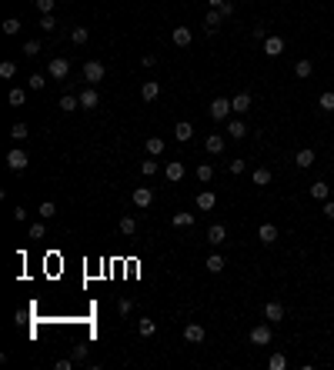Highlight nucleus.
<instances>
[{
    "instance_id": "f257e3e1",
    "label": "nucleus",
    "mask_w": 334,
    "mask_h": 370,
    "mask_svg": "<svg viewBox=\"0 0 334 370\" xmlns=\"http://www.w3.org/2000/svg\"><path fill=\"white\" fill-rule=\"evenodd\" d=\"M47 74H50V80H64L67 74H71V60H67V57H54V60L47 63Z\"/></svg>"
},
{
    "instance_id": "f03ea898",
    "label": "nucleus",
    "mask_w": 334,
    "mask_h": 370,
    "mask_svg": "<svg viewBox=\"0 0 334 370\" xmlns=\"http://www.w3.org/2000/svg\"><path fill=\"white\" fill-rule=\"evenodd\" d=\"M207 110H211V117H214V120H228L234 107H231V100H228V97H214Z\"/></svg>"
},
{
    "instance_id": "7ed1b4c3",
    "label": "nucleus",
    "mask_w": 334,
    "mask_h": 370,
    "mask_svg": "<svg viewBox=\"0 0 334 370\" xmlns=\"http://www.w3.org/2000/svg\"><path fill=\"white\" fill-rule=\"evenodd\" d=\"M104 74H107V70H104V63H100V60H87L84 63V80H87V84H100V80H104Z\"/></svg>"
},
{
    "instance_id": "20e7f679",
    "label": "nucleus",
    "mask_w": 334,
    "mask_h": 370,
    "mask_svg": "<svg viewBox=\"0 0 334 370\" xmlns=\"http://www.w3.org/2000/svg\"><path fill=\"white\" fill-rule=\"evenodd\" d=\"M271 340H274V330H271L268 323H257V327L251 330V343H254V347H268Z\"/></svg>"
},
{
    "instance_id": "39448f33",
    "label": "nucleus",
    "mask_w": 334,
    "mask_h": 370,
    "mask_svg": "<svg viewBox=\"0 0 334 370\" xmlns=\"http://www.w3.org/2000/svg\"><path fill=\"white\" fill-rule=\"evenodd\" d=\"M27 164H30V157L24 154L20 147H14V150L7 154V167L14 170V174H20V170H27Z\"/></svg>"
},
{
    "instance_id": "423d86ee",
    "label": "nucleus",
    "mask_w": 334,
    "mask_h": 370,
    "mask_svg": "<svg viewBox=\"0 0 334 370\" xmlns=\"http://www.w3.org/2000/svg\"><path fill=\"white\" fill-rule=\"evenodd\" d=\"M150 203H154V190H150V187H137L134 190V207H150Z\"/></svg>"
},
{
    "instance_id": "0eeeda50",
    "label": "nucleus",
    "mask_w": 334,
    "mask_h": 370,
    "mask_svg": "<svg viewBox=\"0 0 334 370\" xmlns=\"http://www.w3.org/2000/svg\"><path fill=\"white\" fill-rule=\"evenodd\" d=\"M264 54L268 57H281L284 54V37H268V40H264Z\"/></svg>"
},
{
    "instance_id": "6e6552de",
    "label": "nucleus",
    "mask_w": 334,
    "mask_h": 370,
    "mask_svg": "<svg viewBox=\"0 0 334 370\" xmlns=\"http://www.w3.org/2000/svg\"><path fill=\"white\" fill-rule=\"evenodd\" d=\"M217 207V194L214 190H201L197 194V210H214Z\"/></svg>"
},
{
    "instance_id": "1a4fd4ad",
    "label": "nucleus",
    "mask_w": 334,
    "mask_h": 370,
    "mask_svg": "<svg viewBox=\"0 0 334 370\" xmlns=\"http://www.w3.org/2000/svg\"><path fill=\"white\" fill-rule=\"evenodd\" d=\"M264 317H268L271 323H277V320H284V304H277V300H271L268 307H264Z\"/></svg>"
},
{
    "instance_id": "9d476101",
    "label": "nucleus",
    "mask_w": 334,
    "mask_h": 370,
    "mask_svg": "<svg viewBox=\"0 0 334 370\" xmlns=\"http://www.w3.org/2000/svg\"><path fill=\"white\" fill-rule=\"evenodd\" d=\"M164 174H167V180H171V183L184 180V164H181V160H171L167 167H164Z\"/></svg>"
},
{
    "instance_id": "9b49d317",
    "label": "nucleus",
    "mask_w": 334,
    "mask_h": 370,
    "mask_svg": "<svg viewBox=\"0 0 334 370\" xmlns=\"http://www.w3.org/2000/svg\"><path fill=\"white\" fill-rule=\"evenodd\" d=\"M294 164H298L301 170H307V167L314 164V150H311V147H301L298 154H294Z\"/></svg>"
},
{
    "instance_id": "f8f14e48",
    "label": "nucleus",
    "mask_w": 334,
    "mask_h": 370,
    "mask_svg": "<svg viewBox=\"0 0 334 370\" xmlns=\"http://www.w3.org/2000/svg\"><path fill=\"white\" fill-rule=\"evenodd\" d=\"M97 104H100V94L94 90V87H87V90L80 94V107H84V110H94Z\"/></svg>"
},
{
    "instance_id": "ddd939ff",
    "label": "nucleus",
    "mask_w": 334,
    "mask_h": 370,
    "mask_svg": "<svg viewBox=\"0 0 334 370\" xmlns=\"http://www.w3.org/2000/svg\"><path fill=\"white\" fill-rule=\"evenodd\" d=\"M220 20H224V14L211 7V10H207V17H204V30H207V34H214V30L220 27Z\"/></svg>"
},
{
    "instance_id": "4468645a",
    "label": "nucleus",
    "mask_w": 334,
    "mask_h": 370,
    "mask_svg": "<svg viewBox=\"0 0 334 370\" xmlns=\"http://www.w3.org/2000/svg\"><path fill=\"white\" fill-rule=\"evenodd\" d=\"M171 40L177 43V47H191V40H194V34L187 27H174V34H171Z\"/></svg>"
},
{
    "instance_id": "2eb2a0df",
    "label": "nucleus",
    "mask_w": 334,
    "mask_h": 370,
    "mask_svg": "<svg viewBox=\"0 0 334 370\" xmlns=\"http://www.w3.org/2000/svg\"><path fill=\"white\" fill-rule=\"evenodd\" d=\"M257 240H261V244H274L277 240V227L274 224H261L257 227Z\"/></svg>"
},
{
    "instance_id": "dca6fc26",
    "label": "nucleus",
    "mask_w": 334,
    "mask_h": 370,
    "mask_svg": "<svg viewBox=\"0 0 334 370\" xmlns=\"http://www.w3.org/2000/svg\"><path fill=\"white\" fill-rule=\"evenodd\" d=\"M204 150H207V154H220V150H224V137H220V133H207Z\"/></svg>"
},
{
    "instance_id": "f3484780",
    "label": "nucleus",
    "mask_w": 334,
    "mask_h": 370,
    "mask_svg": "<svg viewBox=\"0 0 334 370\" xmlns=\"http://www.w3.org/2000/svg\"><path fill=\"white\" fill-rule=\"evenodd\" d=\"M224 240H228V230H224V224L207 227V244H224Z\"/></svg>"
},
{
    "instance_id": "a211bd4d",
    "label": "nucleus",
    "mask_w": 334,
    "mask_h": 370,
    "mask_svg": "<svg viewBox=\"0 0 334 370\" xmlns=\"http://www.w3.org/2000/svg\"><path fill=\"white\" fill-rule=\"evenodd\" d=\"M174 137H177L181 144H187V140L194 137V127H191V120H181V124L174 127Z\"/></svg>"
},
{
    "instance_id": "6ab92c4d",
    "label": "nucleus",
    "mask_w": 334,
    "mask_h": 370,
    "mask_svg": "<svg viewBox=\"0 0 334 370\" xmlns=\"http://www.w3.org/2000/svg\"><path fill=\"white\" fill-rule=\"evenodd\" d=\"M184 340L201 343V340H204V327H201V323H187V327H184Z\"/></svg>"
},
{
    "instance_id": "aec40b11",
    "label": "nucleus",
    "mask_w": 334,
    "mask_h": 370,
    "mask_svg": "<svg viewBox=\"0 0 334 370\" xmlns=\"http://www.w3.org/2000/svg\"><path fill=\"white\" fill-rule=\"evenodd\" d=\"M141 97L147 100V104H150V100H157V97H161V84H157V80H147V84L141 87Z\"/></svg>"
},
{
    "instance_id": "412c9836",
    "label": "nucleus",
    "mask_w": 334,
    "mask_h": 370,
    "mask_svg": "<svg viewBox=\"0 0 334 370\" xmlns=\"http://www.w3.org/2000/svg\"><path fill=\"white\" fill-rule=\"evenodd\" d=\"M7 100H10V107H24L27 104V90H24V87H14V90L7 94Z\"/></svg>"
},
{
    "instance_id": "4be33fe9",
    "label": "nucleus",
    "mask_w": 334,
    "mask_h": 370,
    "mask_svg": "<svg viewBox=\"0 0 334 370\" xmlns=\"http://www.w3.org/2000/svg\"><path fill=\"white\" fill-rule=\"evenodd\" d=\"M251 180H254V187H268V183H271V170L268 167H257L254 174H251Z\"/></svg>"
},
{
    "instance_id": "5701e85b",
    "label": "nucleus",
    "mask_w": 334,
    "mask_h": 370,
    "mask_svg": "<svg viewBox=\"0 0 334 370\" xmlns=\"http://www.w3.org/2000/svg\"><path fill=\"white\" fill-rule=\"evenodd\" d=\"M137 334H141V337H154L157 334V323L150 320V317H144V320H137Z\"/></svg>"
},
{
    "instance_id": "b1692460",
    "label": "nucleus",
    "mask_w": 334,
    "mask_h": 370,
    "mask_svg": "<svg viewBox=\"0 0 334 370\" xmlns=\"http://www.w3.org/2000/svg\"><path fill=\"white\" fill-rule=\"evenodd\" d=\"M231 107H234V113H244V110H251V94H237V97L231 100Z\"/></svg>"
},
{
    "instance_id": "393cba45",
    "label": "nucleus",
    "mask_w": 334,
    "mask_h": 370,
    "mask_svg": "<svg viewBox=\"0 0 334 370\" xmlns=\"http://www.w3.org/2000/svg\"><path fill=\"white\" fill-rule=\"evenodd\" d=\"M294 74H298L301 80H307V77L314 74V63H311V60H298V63H294Z\"/></svg>"
},
{
    "instance_id": "a878e982",
    "label": "nucleus",
    "mask_w": 334,
    "mask_h": 370,
    "mask_svg": "<svg viewBox=\"0 0 334 370\" xmlns=\"http://www.w3.org/2000/svg\"><path fill=\"white\" fill-rule=\"evenodd\" d=\"M327 194H331V187H327L324 180L311 183V197H314V200H327Z\"/></svg>"
},
{
    "instance_id": "bb28decb",
    "label": "nucleus",
    "mask_w": 334,
    "mask_h": 370,
    "mask_svg": "<svg viewBox=\"0 0 334 370\" xmlns=\"http://www.w3.org/2000/svg\"><path fill=\"white\" fill-rule=\"evenodd\" d=\"M144 147H147L150 157H161V154H164V140H161V137H147V144H144Z\"/></svg>"
},
{
    "instance_id": "cd10ccee",
    "label": "nucleus",
    "mask_w": 334,
    "mask_h": 370,
    "mask_svg": "<svg viewBox=\"0 0 334 370\" xmlns=\"http://www.w3.org/2000/svg\"><path fill=\"white\" fill-rule=\"evenodd\" d=\"M228 133H231L234 140H241V137H248V127H244L241 120H231V124H228Z\"/></svg>"
},
{
    "instance_id": "c85d7f7f",
    "label": "nucleus",
    "mask_w": 334,
    "mask_h": 370,
    "mask_svg": "<svg viewBox=\"0 0 334 370\" xmlns=\"http://www.w3.org/2000/svg\"><path fill=\"white\" fill-rule=\"evenodd\" d=\"M77 107H80V97H74V94H64V97H60V110L71 113V110H77Z\"/></svg>"
},
{
    "instance_id": "c756f323",
    "label": "nucleus",
    "mask_w": 334,
    "mask_h": 370,
    "mask_svg": "<svg viewBox=\"0 0 334 370\" xmlns=\"http://www.w3.org/2000/svg\"><path fill=\"white\" fill-rule=\"evenodd\" d=\"M71 40L77 43V47H84V43L91 40V34H87V27H74V30H71Z\"/></svg>"
},
{
    "instance_id": "7c9ffc66",
    "label": "nucleus",
    "mask_w": 334,
    "mask_h": 370,
    "mask_svg": "<svg viewBox=\"0 0 334 370\" xmlns=\"http://www.w3.org/2000/svg\"><path fill=\"white\" fill-rule=\"evenodd\" d=\"M318 107H321V110H324V113H331V110H334V90L321 94V97H318Z\"/></svg>"
},
{
    "instance_id": "2f4dec72",
    "label": "nucleus",
    "mask_w": 334,
    "mask_h": 370,
    "mask_svg": "<svg viewBox=\"0 0 334 370\" xmlns=\"http://www.w3.org/2000/svg\"><path fill=\"white\" fill-rule=\"evenodd\" d=\"M37 214H40V217H43V220H50V217L57 214V203H54V200H43V203H40V207H37Z\"/></svg>"
},
{
    "instance_id": "473e14b6",
    "label": "nucleus",
    "mask_w": 334,
    "mask_h": 370,
    "mask_svg": "<svg viewBox=\"0 0 334 370\" xmlns=\"http://www.w3.org/2000/svg\"><path fill=\"white\" fill-rule=\"evenodd\" d=\"M121 234H124V237L137 234V220H134V217H121Z\"/></svg>"
},
{
    "instance_id": "72a5a7b5",
    "label": "nucleus",
    "mask_w": 334,
    "mask_h": 370,
    "mask_svg": "<svg viewBox=\"0 0 334 370\" xmlns=\"http://www.w3.org/2000/svg\"><path fill=\"white\" fill-rule=\"evenodd\" d=\"M10 137L17 140V144H20V140H27L30 137V130H27V124H14L10 127Z\"/></svg>"
},
{
    "instance_id": "f704fd0d",
    "label": "nucleus",
    "mask_w": 334,
    "mask_h": 370,
    "mask_svg": "<svg viewBox=\"0 0 334 370\" xmlns=\"http://www.w3.org/2000/svg\"><path fill=\"white\" fill-rule=\"evenodd\" d=\"M171 224L174 227H194V214H174Z\"/></svg>"
},
{
    "instance_id": "c9c22d12",
    "label": "nucleus",
    "mask_w": 334,
    "mask_h": 370,
    "mask_svg": "<svg viewBox=\"0 0 334 370\" xmlns=\"http://www.w3.org/2000/svg\"><path fill=\"white\" fill-rule=\"evenodd\" d=\"M4 34H7V37H17V34H20V20H17V17L4 20Z\"/></svg>"
},
{
    "instance_id": "e433bc0d",
    "label": "nucleus",
    "mask_w": 334,
    "mask_h": 370,
    "mask_svg": "<svg viewBox=\"0 0 334 370\" xmlns=\"http://www.w3.org/2000/svg\"><path fill=\"white\" fill-rule=\"evenodd\" d=\"M220 270H224V257H217V253L207 257V273H220Z\"/></svg>"
},
{
    "instance_id": "4c0bfd02",
    "label": "nucleus",
    "mask_w": 334,
    "mask_h": 370,
    "mask_svg": "<svg viewBox=\"0 0 334 370\" xmlns=\"http://www.w3.org/2000/svg\"><path fill=\"white\" fill-rule=\"evenodd\" d=\"M268 367H271V370H284V367H287V357H284V354H271Z\"/></svg>"
},
{
    "instance_id": "58836bf2",
    "label": "nucleus",
    "mask_w": 334,
    "mask_h": 370,
    "mask_svg": "<svg viewBox=\"0 0 334 370\" xmlns=\"http://www.w3.org/2000/svg\"><path fill=\"white\" fill-rule=\"evenodd\" d=\"M211 177H214V167H211V164H201V167H197V180L201 183H211Z\"/></svg>"
},
{
    "instance_id": "ea45409f",
    "label": "nucleus",
    "mask_w": 334,
    "mask_h": 370,
    "mask_svg": "<svg viewBox=\"0 0 334 370\" xmlns=\"http://www.w3.org/2000/svg\"><path fill=\"white\" fill-rule=\"evenodd\" d=\"M27 87L30 90H43V87H47V77H43V74H34V77L27 80Z\"/></svg>"
},
{
    "instance_id": "a19ab883",
    "label": "nucleus",
    "mask_w": 334,
    "mask_h": 370,
    "mask_svg": "<svg viewBox=\"0 0 334 370\" xmlns=\"http://www.w3.org/2000/svg\"><path fill=\"white\" fill-rule=\"evenodd\" d=\"M43 234H47V220H43V224H34V227H30V240H43Z\"/></svg>"
},
{
    "instance_id": "79ce46f5",
    "label": "nucleus",
    "mask_w": 334,
    "mask_h": 370,
    "mask_svg": "<svg viewBox=\"0 0 334 370\" xmlns=\"http://www.w3.org/2000/svg\"><path fill=\"white\" fill-rule=\"evenodd\" d=\"M37 54H40V43H37V40H27V43H24V57H37Z\"/></svg>"
},
{
    "instance_id": "37998d69",
    "label": "nucleus",
    "mask_w": 334,
    "mask_h": 370,
    "mask_svg": "<svg viewBox=\"0 0 334 370\" xmlns=\"http://www.w3.org/2000/svg\"><path fill=\"white\" fill-rule=\"evenodd\" d=\"M40 27L47 30V34H50L54 27H57V20H54V14H40Z\"/></svg>"
},
{
    "instance_id": "c03bdc74",
    "label": "nucleus",
    "mask_w": 334,
    "mask_h": 370,
    "mask_svg": "<svg viewBox=\"0 0 334 370\" xmlns=\"http://www.w3.org/2000/svg\"><path fill=\"white\" fill-rule=\"evenodd\" d=\"M14 63H10V60H4V63H0V77H4V80H10V77H14Z\"/></svg>"
},
{
    "instance_id": "a18cd8bd",
    "label": "nucleus",
    "mask_w": 334,
    "mask_h": 370,
    "mask_svg": "<svg viewBox=\"0 0 334 370\" xmlns=\"http://www.w3.org/2000/svg\"><path fill=\"white\" fill-rule=\"evenodd\" d=\"M141 174H144V177H154V174H157V160H144V164H141Z\"/></svg>"
},
{
    "instance_id": "49530a36",
    "label": "nucleus",
    "mask_w": 334,
    "mask_h": 370,
    "mask_svg": "<svg viewBox=\"0 0 334 370\" xmlns=\"http://www.w3.org/2000/svg\"><path fill=\"white\" fill-rule=\"evenodd\" d=\"M117 310H121V314H130V310H134V300H130V297H121V300H117Z\"/></svg>"
},
{
    "instance_id": "de8ad7c7",
    "label": "nucleus",
    "mask_w": 334,
    "mask_h": 370,
    "mask_svg": "<svg viewBox=\"0 0 334 370\" xmlns=\"http://www.w3.org/2000/svg\"><path fill=\"white\" fill-rule=\"evenodd\" d=\"M37 4V10H40V14H50V10H54V4H57V0H34Z\"/></svg>"
},
{
    "instance_id": "09e8293b",
    "label": "nucleus",
    "mask_w": 334,
    "mask_h": 370,
    "mask_svg": "<svg viewBox=\"0 0 334 370\" xmlns=\"http://www.w3.org/2000/svg\"><path fill=\"white\" fill-rule=\"evenodd\" d=\"M228 170H231V174H244V170H248V164H244V160H231Z\"/></svg>"
},
{
    "instance_id": "8fccbe9b",
    "label": "nucleus",
    "mask_w": 334,
    "mask_h": 370,
    "mask_svg": "<svg viewBox=\"0 0 334 370\" xmlns=\"http://www.w3.org/2000/svg\"><path fill=\"white\" fill-rule=\"evenodd\" d=\"M251 34H254V40H268V30H264V27H261V24H257V27H254V30H251Z\"/></svg>"
},
{
    "instance_id": "3c124183",
    "label": "nucleus",
    "mask_w": 334,
    "mask_h": 370,
    "mask_svg": "<svg viewBox=\"0 0 334 370\" xmlns=\"http://www.w3.org/2000/svg\"><path fill=\"white\" fill-rule=\"evenodd\" d=\"M84 357H87V347H84V343H77V347H74V360H84Z\"/></svg>"
},
{
    "instance_id": "603ef678",
    "label": "nucleus",
    "mask_w": 334,
    "mask_h": 370,
    "mask_svg": "<svg viewBox=\"0 0 334 370\" xmlns=\"http://www.w3.org/2000/svg\"><path fill=\"white\" fill-rule=\"evenodd\" d=\"M324 217H327V220H334V200H324Z\"/></svg>"
},
{
    "instance_id": "864d4df0",
    "label": "nucleus",
    "mask_w": 334,
    "mask_h": 370,
    "mask_svg": "<svg viewBox=\"0 0 334 370\" xmlns=\"http://www.w3.org/2000/svg\"><path fill=\"white\" fill-rule=\"evenodd\" d=\"M141 63H144V67H154L157 57H154V54H144V57H141Z\"/></svg>"
},
{
    "instance_id": "5fc2aeb1",
    "label": "nucleus",
    "mask_w": 334,
    "mask_h": 370,
    "mask_svg": "<svg viewBox=\"0 0 334 370\" xmlns=\"http://www.w3.org/2000/svg\"><path fill=\"white\" fill-rule=\"evenodd\" d=\"M220 14H224V17H234V4H231V0H228V4L220 7Z\"/></svg>"
},
{
    "instance_id": "6e6d98bb",
    "label": "nucleus",
    "mask_w": 334,
    "mask_h": 370,
    "mask_svg": "<svg viewBox=\"0 0 334 370\" xmlns=\"http://www.w3.org/2000/svg\"><path fill=\"white\" fill-rule=\"evenodd\" d=\"M14 220H17V224H20V220H27V210L17 207V210H14Z\"/></svg>"
},
{
    "instance_id": "4d7b16f0",
    "label": "nucleus",
    "mask_w": 334,
    "mask_h": 370,
    "mask_svg": "<svg viewBox=\"0 0 334 370\" xmlns=\"http://www.w3.org/2000/svg\"><path fill=\"white\" fill-rule=\"evenodd\" d=\"M224 4H228V0H207V7H214V10H220Z\"/></svg>"
}]
</instances>
